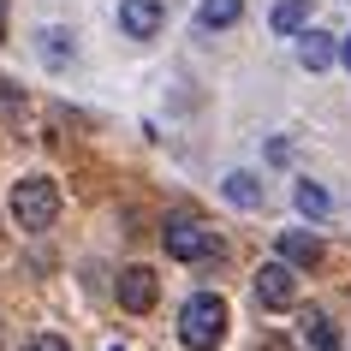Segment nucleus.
Here are the masks:
<instances>
[{"mask_svg":"<svg viewBox=\"0 0 351 351\" xmlns=\"http://www.w3.org/2000/svg\"><path fill=\"white\" fill-rule=\"evenodd\" d=\"M226 298H215V292H191L185 298V310H179V346L185 351H215L226 339Z\"/></svg>","mask_w":351,"mask_h":351,"instance_id":"nucleus-1","label":"nucleus"},{"mask_svg":"<svg viewBox=\"0 0 351 351\" xmlns=\"http://www.w3.org/2000/svg\"><path fill=\"white\" fill-rule=\"evenodd\" d=\"M54 215H60V185L48 173H30V179L12 185V221H19L24 232H48Z\"/></svg>","mask_w":351,"mask_h":351,"instance_id":"nucleus-2","label":"nucleus"},{"mask_svg":"<svg viewBox=\"0 0 351 351\" xmlns=\"http://www.w3.org/2000/svg\"><path fill=\"white\" fill-rule=\"evenodd\" d=\"M161 239H167V256L173 262H203V268H215V262L226 256V244L215 239L203 221H185V215H173V221L161 226Z\"/></svg>","mask_w":351,"mask_h":351,"instance_id":"nucleus-3","label":"nucleus"},{"mask_svg":"<svg viewBox=\"0 0 351 351\" xmlns=\"http://www.w3.org/2000/svg\"><path fill=\"white\" fill-rule=\"evenodd\" d=\"M155 298H161L155 268H143V262L119 268V310H125V315H149V310H155Z\"/></svg>","mask_w":351,"mask_h":351,"instance_id":"nucleus-4","label":"nucleus"},{"mask_svg":"<svg viewBox=\"0 0 351 351\" xmlns=\"http://www.w3.org/2000/svg\"><path fill=\"white\" fill-rule=\"evenodd\" d=\"M256 298L268 304V310H292L298 304V268H286V262H262L256 268Z\"/></svg>","mask_w":351,"mask_h":351,"instance_id":"nucleus-5","label":"nucleus"},{"mask_svg":"<svg viewBox=\"0 0 351 351\" xmlns=\"http://www.w3.org/2000/svg\"><path fill=\"white\" fill-rule=\"evenodd\" d=\"M161 24H167V6H161V0H119V30H125V36L149 42Z\"/></svg>","mask_w":351,"mask_h":351,"instance_id":"nucleus-6","label":"nucleus"},{"mask_svg":"<svg viewBox=\"0 0 351 351\" xmlns=\"http://www.w3.org/2000/svg\"><path fill=\"white\" fill-rule=\"evenodd\" d=\"M322 256H328V250H322L315 232H304V226H286V232H280V262H286V268H315Z\"/></svg>","mask_w":351,"mask_h":351,"instance_id":"nucleus-7","label":"nucleus"},{"mask_svg":"<svg viewBox=\"0 0 351 351\" xmlns=\"http://www.w3.org/2000/svg\"><path fill=\"white\" fill-rule=\"evenodd\" d=\"M298 60H304L310 72H328L333 60H339V42H333L328 30H304V36H298Z\"/></svg>","mask_w":351,"mask_h":351,"instance_id":"nucleus-8","label":"nucleus"},{"mask_svg":"<svg viewBox=\"0 0 351 351\" xmlns=\"http://www.w3.org/2000/svg\"><path fill=\"white\" fill-rule=\"evenodd\" d=\"M304 351H346L339 328H333L322 310H304Z\"/></svg>","mask_w":351,"mask_h":351,"instance_id":"nucleus-9","label":"nucleus"},{"mask_svg":"<svg viewBox=\"0 0 351 351\" xmlns=\"http://www.w3.org/2000/svg\"><path fill=\"white\" fill-rule=\"evenodd\" d=\"M268 24H274V36H304L310 30V0H280L268 12Z\"/></svg>","mask_w":351,"mask_h":351,"instance_id":"nucleus-10","label":"nucleus"},{"mask_svg":"<svg viewBox=\"0 0 351 351\" xmlns=\"http://www.w3.org/2000/svg\"><path fill=\"white\" fill-rule=\"evenodd\" d=\"M36 54H42V66H48V72H66V66H72V30H42V42H36Z\"/></svg>","mask_w":351,"mask_h":351,"instance_id":"nucleus-11","label":"nucleus"},{"mask_svg":"<svg viewBox=\"0 0 351 351\" xmlns=\"http://www.w3.org/2000/svg\"><path fill=\"white\" fill-rule=\"evenodd\" d=\"M221 191H226V203H232V208H262V197H268L256 173H226Z\"/></svg>","mask_w":351,"mask_h":351,"instance_id":"nucleus-12","label":"nucleus"},{"mask_svg":"<svg viewBox=\"0 0 351 351\" xmlns=\"http://www.w3.org/2000/svg\"><path fill=\"white\" fill-rule=\"evenodd\" d=\"M239 19H244V0H203L197 6V24L203 30H232Z\"/></svg>","mask_w":351,"mask_h":351,"instance_id":"nucleus-13","label":"nucleus"},{"mask_svg":"<svg viewBox=\"0 0 351 351\" xmlns=\"http://www.w3.org/2000/svg\"><path fill=\"white\" fill-rule=\"evenodd\" d=\"M292 197H298V208H304L310 221H322V215L333 208V197H328L322 185H315V179H298V191H292Z\"/></svg>","mask_w":351,"mask_h":351,"instance_id":"nucleus-14","label":"nucleus"},{"mask_svg":"<svg viewBox=\"0 0 351 351\" xmlns=\"http://www.w3.org/2000/svg\"><path fill=\"white\" fill-rule=\"evenodd\" d=\"M24 90L19 84H12V77H0V119H6V125H24Z\"/></svg>","mask_w":351,"mask_h":351,"instance_id":"nucleus-15","label":"nucleus"},{"mask_svg":"<svg viewBox=\"0 0 351 351\" xmlns=\"http://www.w3.org/2000/svg\"><path fill=\"white\" fill-rule=\"evenodd\" d=\"M24 351H72L60 333H36V339H24Z\"/></svg>","mask_w":351,"mask_h":351,"instance_id":"nucleus-16","label":"nucleus"},{"mask_svg":"<svg viewBox=\"0 0 351 351\" xmlns=\"http://www.w3.org/2000/svg\"><path fill=\"white\" fill-rule=\"evenodd\" d=\"M256 351H292V346H286L280 333H262V346H256Z\"/></svg>","mask_w":351,"mask_h":351,"instance_id":"nucleus-17","label":"nucleus"},{"mask_svg":"<svg viewBox=\"0 0 351 351\" xmlns=\"http://www.w3.org/2000/svg\"><path fill=\"white\" fill-rule=\"evenodd\" d=\"M339 66L351 72V36H339Z\"/></svg>","mask_w":351,"mask_h":351,"instance_id":"nucleus-18","label":"nucleus"},{"mask_svg":"<svg viewBox=\"0 0 351 351\" xmlns=\"http://www.w3.org/2000/svg\"><path fill=\"white\" fill-rule=\"evenodd\" d=\"M0 42H6V0H0Z\"/></svg>","mask_w":351,"mask_h":351,"instance_id":"nucleus-19","label":"nucleus"},{"mask_svg":"<svg viewBox=\"0 0 351 351\" xmlns=\"http://www.w3.org/2000/svg\"><path fill=\"white\" fill-rule=\"evenodd\" d=\"M113 351H119V346H113Z\"/></svg>","mask_w":351,"mask_h":351,"instance_id":"nucleus-20","label":"nucleus"}]
</instances>
